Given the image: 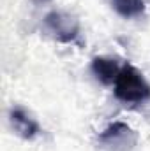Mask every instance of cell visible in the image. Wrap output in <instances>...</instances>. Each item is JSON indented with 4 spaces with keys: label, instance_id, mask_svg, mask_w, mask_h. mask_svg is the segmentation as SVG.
<instances>
[{
    "label": "cell",
    "instance_id": "1",
    "mask_svg": "<svg viewBox=\"0 0 150 151\" xmlns=\"http://www.w3.org/2000/svg\"><path fill=\"white\" fill-rule=\"evenodd\" d=\"M113 95L122 104H143L150 100V84L133 63H124L113 84Z\"/></svg>",
    "mask_w": 150,
    "mask_h": 151
},
{
    "label": "cell",
    "instance_id": "2",
    "mask_svg": "<svg viewBox=\"0 0 150 151\" xmlns=\"http://www.w3.org/2000/svg\"><path fill=\"white\" fill-rule=\"evenodd\" d=\"M44 32L58 44H76L79 40V21L78 18L64 12V11H51L42 19Z\"/></svg>",
    "mask_w": 150,
    "mask_h": 151
},
{
    "label": "cell",
    "instance_id": "3",
    "mask_svg": "<svg viewBox=\"0 0 150 151\" xmlns=\"http://www.w3.org/2000/svg\"><path fill=\"white\" fill-rule=\"evenodd\" d=\"M138 139V134L127 123L113 121L97 135V146L101 151H134Z\"/></svg>",
    "mask_w": 150,
    "mask_h": 151
},
{
    "label": "cell",
    "instance_id": "4",
    "mask_svg": "<svg viewBox=\"0 0 150 151\" xmlns=\"http://www.w3.org/2000/svg\"><path fill=\"white\" fill-rule=\"evenodd\" d=\"M9 125L11 128L14 130V134L23 139V141H34L41 134V125L39 121L28 113L27 109L20 107V106H14L9 109Z\"/></svg>",
    "mask_w": 150,
    "mask_h": 151
},
{
    "label": "cell",
    "instance_id": "5",
    "mask_svg": "<svg viewBox=\"0 0 150 151\" xmlns=\"http://www.w3.org/2000/svg\"><path fill=\"white\" fill-rule=\"evenodd\" d=\"M124 65V63H122ZM122 65L118 63L117 58H108V56H95L90 63V70L95 76V79L103 84H115L117 77L120 74Z\"/></svg>",
    "mask_w": 150,
    "mask_h": 151
},
{
    "label": "cell",
    "instance_id": "6",
    "mask_svg": "<svg viewBox=\"0 0 150 151\" xmlns=\"http://www.w3.org/2000/svg\"><path fill=\"white\" fill-rule=\"evenodd\" d=\"M115 12L125 19L140 18L145 12V0H110Z\"/></svg>",
    "mask_w": 150,
    "mask_h": 151
},
{
    "label": "cell",
    "instance_id": "7",
    "mask_svg": "<svg viewBox=\"0 0 150 151\" xmlns=\"http://www.w3.org/2000/svg\"><path fill=\"white\" fill-rule=\"evenodd\" d=\"M34 4H37V5H44V4H50L51 0H32Z\"/></svg>",
    "mask_w": 150,
    "mask_h": 151
}]
</instances>
